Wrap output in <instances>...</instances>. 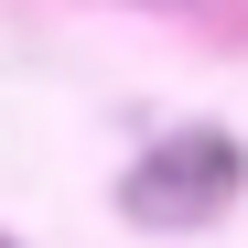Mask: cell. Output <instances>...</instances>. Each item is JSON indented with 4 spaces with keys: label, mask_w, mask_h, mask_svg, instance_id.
Returning <instances> with one entry per match:
<instances>
[{
    "label": "cell",
    "mask_w": 248,
    "mask_h": 248,
    "mask_svg": "<svg viewBox=\"0 0 248 248\" xmlns=\"http://www.w3.org/2000/svg\"><path fill=\"white\" fill-rule=\"evenodd\" d=\"M248 173V151L227 130H173V140H151L130 162V184H119V205H130L140 227H205V216H227V194Z\"/></svg>",
    "instance_id": "1"
}]
</instances>
